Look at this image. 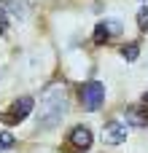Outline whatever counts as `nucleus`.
<instances>
[{
  "label": "nucleus",
  "mask_w": 148,
  "mask_h": 153,
  "mask_svg": "<svg viewBox=\"0 0 148 153\" xmlns=\"http://www.w3.org/2000/svg\"><path fill=\"white\" fill-rule=\"evenodd\" d=\"M92 143H94V137H92V129H89V126H73V132H70V145L81 148V151H89Z\"/></svg>",
  "instance_id": "nucleus-6"
},
{
  "label": "nucleus",
  "mask_w": 148,
  "mask_h": 153,
  "mask_svg": "<svg viewBox=\"0 0 148 153\" xmlns=\"http://www.w3.org/2000/svg\"><path fill=\"white\" fill-rule=\"evenodd\" d=\"M5 8H0V35H5V30H8V19H5Z\"/></svg>",
  "instance_id": "nucleus-12"
},
{
  "label": "nucleus",
  "mask_w": 148,
  "mask_h": 153,
  "mask_svg": "<svg viewBox=\"0 0 148 153\" xmlns=\"http://www.w3.org/2000/svg\"><path fill=\"white\" fill-rule=\"evenodd\" d=\"M121 30H124V27H121V22H119V19H105V22H100V24L94 27L92 40H94L97 46H102V43H108L111 38H116Z\"/></svg>",
  "instance_id": "nucleus-5"
},
{
  "label": "nucleus",
  "mask_w": 148,
  "mask_h": 153,
  "mask_svg": "<svg viewBox=\"0 0 148 153\" xmlns=\"http://www.w3.org/2000/svg\"><path fill=\"white\" fill-rule=\"evenodd\" d=\"M129 137V124L127 121H108L102 126V143L105 145H121Z\"/></svg>",
  "instance_id": "nucleus-3"
},
{
  "label": "nucleus",
  "mask_w": 148,
  "mask_h": 153,
  "mask_svg": "<svg viewBox=\"0 0 148 153\" xmlns=\"http://www.w3.org/2000/svg\"><path fill=\"white\" fill-rule=\"evenodd\" d=\"M3 8L13 16H27V0H5Z\"/></svg>",
  "instance_id": "nucleus-8"
},
{
  "label": "nucleus",
  "mask_w": 148,
  "mask_h": 153,
  "mask_svg": "<svg viewBox=\"0 0 148 153\" xmlns=\"http://www.w3.org/2000/svg\"><path fill=\"white\" fill-rule=\"evenodd\" d=\"M143 102H146V105H148V91H146V94H143Z\"/></svg>",
  "instance_id": "nucleus-13"
},
{
  "label": "nucleus",
  "mask_w": 148,
  "mask_h": 153,
  "mask_svg": "<svg viewBox=\"0 0 148 153\" xmlns=\"http://www.w3.org/2000/svg\"><path fill=\"white\" fill-rule=\"evenodd\" d=\"M102 102H105V83H100V81H86V83L81 86V105H84V110L94 113V110L102 108Z\"/></svg>",
  "instance_id": "nucleus-2"
},
{
  "label": "nucleus",
  "mask_w": 148,
  "mask_h": 153,
  "mask_svg": "<svg viewBox=\"0 0 148 153\" xmlns=\"http://www.w3.org/2000/svg\"><path fill=\"white\" fill-rule=\"evenodd\" d=\"M0 118H3V116H0Z\"/></svg>",
  "instance_id": "nucleus-14"
},
{
  "label": "nucleus",
  "mask_w": 148,
  "mask_h": 153,
  "mask_svg": "<svg viewBox=\"0 0 148 153\" xmlns=\"http://www.w3.org/2000/svg\"><path fill=\"white\" fill-rule=\"evenodd\" d=\"M67 113V91L62 83H51L40 94V113H38V129H54L62 124Z\"/></svg>",
  "instance_id": "nucleus-1"
},
{
  "label": "nucleus",
  "mask_w": 148,
  "mask_h": 153,
  "mask_svg": "<svg viewBox=\"0 0 148 153\" xmlns=\"http://www.w3.org/2000/svg\"><path fill=\"white\" fill-rule=\"evenodd\" d=\"M135 22H138V30H143V32H148V5H146V8H140V11H138V16H135Z\"/></svg>",
  "instance_id": "nucleus-11"
},
{
  "label": "nucleus",
  "mask_w": 148,
  "mask_h": 153,
  "mask_svg": "<svg viewBox=\"0 0 148 153\" xmlns=\"http://www.w3.org/2000/svg\"><path fill=\"white\" fill-rule=\"evenodd\" d=\"M121 56H124L127 62H135V59L140 56V46H138V43H127V46H121Z\"/></svg>",
  "instance_id": "nucleus-9"
},
{
  "label": "nucleus",
  "mask_w": 148,
  "mask_h": 153,
  "mask_svg": "<svg viewBox=\"0 0 148 153\" xmlns=\"http://www.w3.org/2000/svg\"><path fill=\"white\" fill-rule=\"evenodd\" d=\"M127 124L129 126H138V129H143V126H148V105L143 102L140 108H127Z\"/></svg>",
  "instance_id": "nucleus-7"
},
{
  "label": "nucleus",
  "mask_w": 148,
  "mask_h": 153,
  "mask_svg": "<svg viewBox=\"0 0 148 153\" xmlns=\"http://www.w3.org/2000/svg\"><path fill=\"white\" fill-rule=\"evenodd\" d=\"M13 145H16L13 134H11V132H0V151H11Z\"/></svg>",
  "instance_id": "nucleus-10"
},
{
  "label": "nucleus",
  "mask_w": 148,
  "mask_h": 153,
  "mask_svg": "<svg viewBox=\"0 0 148 153\" xmlns=\"http://www.w3.org/2000/svg\"><path fill=\"white\" fill-rule=\"evenodd\" d=\"M32 108H35V100H32V97H19V100L11 105V110L3 116V121H5V124H22V121L32 113Z\"/></svg>",
  "instance_id": "nucleus-4"
}]
</instances>
